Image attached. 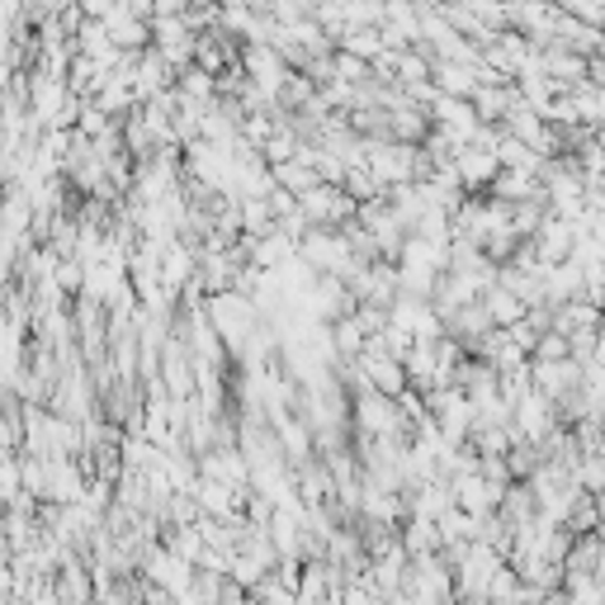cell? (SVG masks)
I'll return each instance as SVG.
<instances>
[{
	"mask_svg": "<svg viewBox=\"0 0 605 605\" xmlns=\"http://www.w3.org/2000/svg\"><path fill=\"white\" fill-rule=\"evenodd\" d=\"M540 360H563V355H567V341H563V336L554 331V336H540Z\"/></svg>",
	"mask_w": 605,
	"mask_h": 605,
	"instance_id": "cell-1",
	"label": "cell"
}]
</instances>
